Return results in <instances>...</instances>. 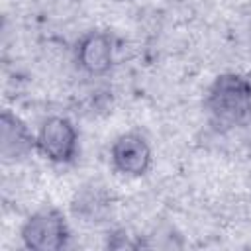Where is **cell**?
<instances>
[{"instance_id":"obj_2","label":"cell","mask_w":251,"mask_h":251,"mask_svg":"<svg viewBox=\"0 0 251 251\" xmlns=\"http://www.w3.org/2000/svg\"><path fill=\"white\" fill-rule=\"evenodd\" d=\"M22 241L33 251H57L69 243V226L57 208H43L31 214L22 226Z\"/></svg>"},{"instance_id":"obj_5","label":"cell","mask_w":251,"mask_h":251,"mask_svg":"<svg viewBox=\"0 0 251 251\" xmlns=\"http://www.w3.org/2000/svg\"><path fill=\"white\" fill-rule=\"evenodd\" d=\"M114 39L106 31H88L84 33L76 43V65L92 75H106L114 65Z\"/></svg>"},{"instance_id":"obj_1","label":"cell","mask_w":251,"mask_h":251,"mask_svg":"<svg viewBox=\"0 0 251 251\" xmlns=\"http://www.w3.org/2000/svg\"><path fill=\"white\" fill-rule=\"evenodd\" d=\"M204 104L214 124L239 126L251 118V80L239 73H222L208 86Z\"/></svg>"},{"instance_id":"obj_3","label":"cell","mask_w":251,"mask_h":251,"mask_svg":"<svg viewBox=\"0 0 251 251\" xmlns=\"http://www.w3.org/2000/svg\"><path fill=\"white\" fill-rule=\"evenodd\" d=\"M35 137H37V151L47 161L57 165H67L75 161L78 149V133L69 118L65 116L47 118L41 124Z\"/></svg>"},{"instance_id":"obj_4","label":"cell","mask_w":251,"mask_h":251,"mask_svg":"<svg viewBox=\"0 0 251 251\" xmlns=\"http://www.w3.org/2000/svg\"><path fill=\"white\" fill-rule=\"evenodd\" d=\"M110 161L118 173L126 176H141L151 167V147L141 133L127 131L114 139Z\"/></svg>"},{"instance_id":"obj_6","label":"cell","mask_w":251,"mask_h":251,"mask_svg":"<svg viewBox=\"0 0 251 251\" xmlns=\"http://www.w3.org/2000/svg\"><path fill=\"white\" fill-rule=\"evenodd\" d=\"M37 149V137L29 131L27 124L10 110L0 116V155L4 161L25 159Z\"/></svg>"}]
</instances>
